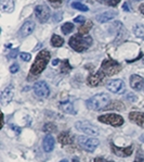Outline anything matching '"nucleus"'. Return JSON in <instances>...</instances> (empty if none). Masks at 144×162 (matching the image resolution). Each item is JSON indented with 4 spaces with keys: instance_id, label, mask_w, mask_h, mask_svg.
Segmentation results:
<instances>
[{
    "instance_id": "nucleus-4",
    "label": "nucleus",
    "mask_w": 144,
    "mask_h": 162,
    "mask_svg": "<svg viewBox=\"0 0 144 162\" xmlns=\"http://www.w3.org/2000/svg\"><path fill=\"white\" fill-rule=\"evenodd\" d=\"M100 71L105 74V76H113L121 71V65L113 59H105L102 62Z\"/></svg>"
},
{
    "instance_id": "nucleus-26",
    "label": "nucleus",
    "mask_w": 144,
    "mask_h": 162,
    "mask_svg": "<svg viewBox=\"0 0 144 162\" xmlns=\"http://www.w3.org/2000/svg\"><path fill=\"white\" fill-rule=\"evenodd\" d=\"M72 7L74 8V9H77V10H80V11H88L89 10V8H88L87 6H85L84 3L81 2H78V1H76V2H73L72 3Z\"/></svg>"
},
{
    "instance_id": "nucleus-28",
    "label": "nucleus",
    "mask_w": 144,
    "mask_h": 162,
    "mask_svg": "<svg viewBox=\"0 0 144 162\" xmlns=\"http://www.w3.org/2000/svg\"><path fill=\"white\" fill-rule=\"evenodd\" d=\"M42 130H44V132H55V130H57V126H55L54 124L48 123L44 125Z\"/></svg>"
},
{
    "instance_id": "nucleus-38",
    "label": "nucleus",
    "mask_w": 144,
    "mask_h": 162,
    "mask_svg": "<svg viewBox=\"0 0 144 162\" xmlns=\"http://www.w3.org/2000/svg\"><path fill=\"white\" fill-rule=\"evenodd\" d=\"M140 140H141L142 143H144V133L141 134V136H140Z\"/></svg>"
},
{
    "instance_id": "nucleus-7",
    "label": "nucleus",
    "mask_w": 144,
    "mask_h": 162,
    "mask_svg": "<svg viewBox=\"0 0 144 162\" xmlns=\"http://www.w3.org/2000/svg\"><path fill=\"white\" fill-rule=\"evenodd\" d=\"M78 143L80 145L82 149L87 150V151H94L99 146V139L97 137H87V136H79L78 137Z\"/></svg>"
},
{
    "instance_id": "nucleus-44",
    "label": "nucleus",
    "mask_w": 144,
    "mask_h": 162,
    "mask_svg": "<svg viewBox=\"0 0 144 162\" xmlns=\"http://www.w3.org/2000/svg\"><path fill=\"white\" fill-rule=\"evenodd\" d=\"M143 63H144V59H143Z\"/></svg>"
},
{
    "instance_id": "nucleus-2",
    "label": "nucleus",
    "mask_w": 144,
    "mask_h": 162,
    "mask_svg": "<svg viewBox=\"0 0 144 162\" xmlns=\"http://www.w3.org/2000/svg\"><path fill=\"white\" fill-rule=\"evenodd\" d=\"M111 103L110 96L106 94H97L92 96L86 101V106L88 109L92 111H99L102 109H106V107Z\"/></svg>"
},
{
    "instance_id": "nucleus-21",
    "label": "nucleus",
    "mask_w": 144,
    "mask_h": 162,
    "mask_svg": "<svg viewBox=\"0 0 144 162\" xmlns=\"http://www.w3.org/2000/svg\"><path fill=\"white\" fill-rule=\"evenodd\" d=\"M57 140L60 141L61 145H64V146H65V145H71V144H73L72 135L69 133H67V132H63V133L60 134Z\"/></svg>"
},
{
    "instance_id": "nucleus-30",
    "label": "nucleus",
    "mask_w": 144,
    "mask_h": 162,
    "mask_svg": "<svg viewBox=\"0 0 144 162\" xmlns=\"http://www.w3.org/2000/svg\"><path fill=\"white\" fill-rule=\"evenodd\" d=\"M105 4H107V6H111V7H115L116 4H118L119 1L120 0H102Z\"/></svg>"
},
{
    "instance_id": "nucleus-33",
    "label": "nucleus",
    "mask_w": 144,
    "mask_h": 162,
    "mask_svg": "<svg viewBox=\"0 0 144 162\" xmlns=\"http://www.w3.org/2000/svg\"><path fill=\"white\" fill-rule=\"evenodd\" d=\"M85 18H84V16H77V18H75V19H74V22L75 23H79V24H84V23H85Z\"/></svg>"
},
{
    "instance_id": "nucleus-14",
    "label": "nucleus",
    "mask_w": 144,
    "mask_h": 162,
    "mask_svg": "<svg viewBox=\"0 0 144 162\" xmlns=\"http://www.w3.org/2000/svg\"><path fill=\"white\" fill-rule=\"evenodd\" d=\"M34 31H35V23L33 21H26L22 25V27L20 29L19 35L24 38V37H27L31 34H33Z\"/></svg>"
},
{
    "instance_id": "nucleus-36",
    "label": "nucleus",
    "mask_w": 144,
    "mask_h": 162,
    "mask_svg": "<svg viewBox=\"0 0 144 162\" xmlns=\"http://www.w3.org/2000/svg\"><path fill=\"white\" fill-rule=\"evenodd\" d=\"M140 12H141L142 14H144V3L140 6Z\"/></svg>"
},
{
    "instance_id": "nucleus-43",
    "label": "nucleus",
    "mask_w": 144,
    "mask_h": 162,
    "mask_svg": "<svg viewBox=\"0 0 144 162\" xmlns=\"http://www.w3.org/2000/svg\"><path fill=\"white\" fill-rule=\"evenodd\" d=\"M74 161H75V162H77V159H76V158H75V159H74Z\"/></svg>"
},
{
    "instance_id": "nucleus-37",
    "label": "nucleus",
    "mask_w": 144,
    "mask_h": 162,
    "mask_svg": "<svg viewBox=\"0 0 144 162\" xmlns=\"http://www.w3.org/2000/svg\"><path fill=\"white\" fill-rule=\"evenodd\" d=\"M127 99H128V100H131V101H133V100L135 99V97H132V96L130 95V96H127Z\"/></svg>"
},
{
    "instance_id": "nucleus-29",
    "label": "nucleus",
    "mask_w": 144,
    "mask_h": 162,
    "mask_svg": "<svg viewBox=\"0 0 144 162\" xmlns=\"http://www.w3.org/2000/svg\"><path fill=\"white\" fill-rule=\"evenodd\" d=\"M17 54H19V48L12 49V50L10 51V54H8V59H15L17 57Z\"/></svg>"
},
{
    "instance_id": "nucleus-12",
    "label": "nucleus",
    "mask_w": 144,
    "mask_h": 162,
    "mask_svg": "<svg viewBox=\"0 0 144 162\" xmlns=\"http://www.w3.org/2000/svg\"><path fill=\"white\" fill-rule=\"evenodd\" d=\"M112 151L115 153L117 157H129L132 155V151H133V146H128L126 148H119L116 145L112 144Z\"/></svg>"
},
{
    "instance_id": "nucleus-6",
    "label": "nucleus",
    "mask_w": 144,
    "mask_h": 162,
    "mask_svg": "<svg viewBox=\"0 0 144 162\" xmlns=\"http://www.w3.org/2000/svg\"><path fill=\"white\" fill-rule=\"evenodd\" d=\"M97 120H99L101 123L108 124V125H112V126H115V127L121 126L122 124H124V122H125L121 115L116 114V113H107V114L100 115V117L97 118Z\"/></svg>"
},
{
    "instance_id": "nucleus-9",
    "label": "nucleus",
    "mask_w": 144,
    "mask_h": 162,
    "mask_svg": "<svg viewBox=\"0 0 144 162\" xmlns=\"http://www.w3.org/2000/svg\"><path fill=\"white\" fill-rule=\"evenodd\" d=\"M34 92L37 97L40 98H47L48 96L50 95V88L47 85V83L41 81V82L35 83L34 85Z\"/></svg>"
},
{
    "instance_id": "nucleus-5",
    "label": "nucleus",
    "mask_w": 144,
    "mask_h": 162,
    "mask_svg": "<svg viewBox=\"0 0 144 162\" xmlns=\"http://www.w3.org/2000/svg\"><path fill=\"white\" fill-rule=\"evenodd\" d=\"M75 127H76V130H79V132H81V133H84V134H86L87 136L97 137V135H99V128L88 121L76 122Z\"/></svg>"
},
{
    "instance_id": "nucleus-8",
    "label": "nucleus",
    "mask_w": 144,
    "mask_h": 162,
    "mask_svg": "<svg viewBox=\"0 0 144 162\" xmlns=\"http://www.w3.org/2000/svg\"><path fill=\"white\" fill-rule=\"evenodd\" d=\"M35 15L40 23L47 22L50 18V9L46 4H38L35 7Z\"/></svg>"
},
{
    "instance_id": "nucleus-13",
    "label": "nucleus",
    "mask_w": 144,
    "mask_h": 162,
    "mask_svg": "<svg viewBox=\"0 0 144 162\" xmlns=\"http://www.w3.org/2000/svg\"><path fill=\"white\" fill-rule=\"evenodd\" d=\"M130 86H131L132 89H135L137 92L139 90H142L144 87V78L140 75H137V74H133L130 76Z\"/></svg>"
},
{
    "instance_id": "nucleus-3",
    "label": "nucleus",
    "mask_w": 144,
    "mask_h": 162,
    "mask_svg": "<svg viewBox=\"0 0 144 162\" xmlns=\"http://www.w3.org/2000/svg\"><path fill=\"white\" fill-rule=\"evenodd\" d=\"M69 46L77 52H82L91 47L92 45V38L88 35H74L69 38Z\"/></svg>"
},
{
    "instance_id": "nucleus-32",
    "label": "nucleus",
    "mask_w": 144,
    "mask_h": 162,
    "mask_svg": "<svg viewBox=\"0 0 144 162\" xmlns=\"http://www.w3.org/2000/svg\"><path fill=\"white\" fill-rule=\"evenodd\" d=\"M20 70V65L17 63H14L11 65V67H10V72L11 73H16V72H19Z\"/></svg>"
},
{
    "instance_id": "nucleus-17",
    "label": "nucleus",
    "mask_w": 144,
    "mask_h": 162,
    "mask_svg": "<svg viewBox=\"0 0 144 162\" xmlns=\"http://www.w3.org/2000/svg\"><path fill=\"white\" fill-rule=\"evenodd\" d=\"M54 143H55V140H54V137L52 135H47V136L44 137V140H42V148L46 152H51L54 148Z\"/></svg>"
},
{
    "instance_id": "nucleus-42",
    "label": "nucleus",
    "mask_w": 144,
    "mask_h": 162,
    "mask_svg": "<svg viewBox=\"0 0 144 162\" xmlns=\"http://www.w3.org/2000/svg\"><path fill=\"white\" fill-rule=\"evenodd\" d=\"M60 162H68V160H66V159H64V160H61Z\"/></svg>"
},
{
    "instance_id": "nucleus-24",
    "label": "nucleus",
    "mask_w": 144,
    "mask_h": 162,
    "mask_svg": "<svg viewBox=\"0 0 144 162\" xmlns=\"http://www.w3.org/2000/svg\"><path fill=\"white\" fill-rule=\"evenodd\" d=\"M64 44V39L59 35H52L51 37V45L53 47H61Z\"/></svg>"
},
{
    "instance_id": "nucleus-31",
    "label": "nucleus",
    "mask_w": 144,
    "mask_h": 162,
    "mask_svg": "<svg viewBox=\"0 0 144 162\" xmlns=\"http://www.w3.org/2000/svg\"><path fill=\"white\" fill-rule=\"evenodd\" d=\"M20 57H21V59L23 61H29L31 59V54H28V52H22V54H20Z\"/></svg>"
},
{
    "instance_id": "nucleus-22",
    "label": "nucleus",
    "mask_w": 144,
    "mask_h": 162,
    "mask_svg": "<svg viewBox=\"0 0 144 162\" xmlns=\"http://www.w3.org/2000/svg\"><path fill=\"white\" fill-rule=\"evenodd\" d=\"M133 33L139 38L144 39V24H137L133 27Z\"/></svg>"
},
{
    "instance_id": "nucleus-15",
    "label": "nucleus",
    "mask_w": 144,
    "mask_h": 162,
    "mask_svg": "<svg viewBox=\"0 0 144 162\" xmlns=\"http://www.w3.org/2000/svg\"><path fill=\"white\" fill-rule=\"evenodd\" d=\"M13 95H14V89H13L12 86H9L2 90L1 92V96H0V100H1V105L6 106L8 105L13 98Z\"/></svg>"
},
{
    "instance_id": "nucleus-16",
    "label": "nucleus",
    "mask_w": 144,
    "mask_h": 162,
    "mask_svg": "<svg viewBox=\"0 0 144 162\" xmlns=\"http://www.w3.org/2000/svg\"><path fill=\"white\" fill-rule=\"evenodd\" d=\"M129 119L130 121L139 125L140 127L144 128V112L140 111H131L129 113Z\"/></svg>"
},
{
    "instance_id": "nucleus-11",
    "label": "nucleus",
    "mask_w": 144,
    "mask_h": 162,
    "mask_svg": "<svg viewBox=\"0 0 144 162\" xmlns=\"http://www.w3.org/2000/svg\"><path fill=\"white\" fill-rule=\"evenodd\" d=\"M105 74L102 72V71H99L95 74H91L90 76L87 78V84L91 87H95V86H99L101 83L103 82Z\"/></svg>"
},
{
    "instance_id": "nucleus-20",
    "label": "nucleus",
    "mask_w": 144,
    "mask_h": 162,
    "mask_svg": "<svg viewBox=\"0 0 144 162\" xmlns=\"http://www.w3.org/2000/svg\"><path fill=\"white\" fill-rule=\"evenodd\" d=\"M59 107H60V109H61L63 112H65V113H68V114H76V111L74 110L73 103L71 101H62V102H60Z\"/></svg>"
},
{
    "instance_id": "nucleus-41",
    "label": "nucleus",
    "mask_w": 144,
    "mask_h": 162,
    "mask_svg": "<svg viewBox=\"0 0 144 162\" xmlns=\"http://www.w3.org/2000/svg\"><path fill=\"white\" fill-rule=\"evenodd\" d=\"M51 2H59V1H62V0H49Z\"/></svg>"
},
{
    "instance_id": "nucleus-18",
    "label": "nucleus",
    "mask_w": 144,
    "mask_h": 162,
    "mask_svg": "<svg viewBox=\"0 0 144 162\" xmlns=\"http://www.w3.org/2000/svg\"><path fill=\"white\" fill-rule=\"evenodd\" d=\"M117 15V12L116 11H105V12L101 13L97 16V21L100 23H105L108 22L111 20H113L115 16Z\"/></svg>"
},
{
    "instance_id": "nucleus-23",
    "label": "nucleus",
    "mask_w": 144,
    "mask_h": 162,
    "mask_svg": "<svg viewBox=\"0 0 144 162\" xmlns=\"http://www.w3.org/2000/svg\"><path fill=\"white\" fill-rule=\"evenodd\" d=\"M91 27H92V22L91 21H88L87 23H84V25L79 27L78 34L79 35H87V33H89Z\"/></svg>"
},
{
    "instance_id": "nucleus-25",
    "label": "nucleus",
    "mask_w": 144,
    "mask_h": 162,
    "mask_svg": "<svg viewBox=\"0 0 144 162\" xmlns=\"http://www.w3.org/2000/svg\"><path fill=\"white\" fill-rule=\"evenodd\" d=\"M61 29H62V32L64 33L65 35H67V34H69V33L74 29V24H72V23H69V22H66L62 25Z\"/></svg>"
},
{
    "instance_id": "nucleus-35",
    "label": "nucleus",
    "mask_w": 144,
    "mask_h": 162,
    "mask_svg": "<svg viewBox=\"0 0 144 162\" xmlns=\"http://www.w3.org/2000/svg\"><path fill=\"white\" fill-rule=\"evenodd\" d=\"M133 162H144V158L142 156H139L138 158H137V159H135Z\"/></svg>"
},
{
    "instance_id": "nucleus-19",
    "label": "nucleus",
    "mask_w": 144,
    "mask_h": 162,
    "mask_svg": "<svg viewBox=\"0 0 144 162\" xmlns=\"http://www.w3.org/2000/svg\"><path fill=\"white\" fill-rule=\"evenodd\" d=\"M0 8L2 12H12L14 10V2L13 0H0Z\"/></svg>"
},
{
    "instance_id": "nucleus-10",
    "label": "nucleus",
    "mask_w": 144,
    "mask_h": 162,
    "mask_svg": "<svg viewBox=\"0 0 144 162\" xmlns=\"http://www.w3.org/2000/svg\"><path fill=\"white\" fill-rule=\"evenodd\" d=\"M106 88L111 92L114 94H121L125 90V83L124 81L116 78V80H111L106 83Z\"/></svg>"
},
{
    "instance_id": "nucleus-34",
    "label": "nucleus",
    "mask_w": 144,
    "mask_h": 162,
    "mask_svg": "<svg viewBox=\"0 0 144 162\" xmlns=\"http://www.w3.org/2000/svg\"><path fill=\"white\" fill-rule=\"evenodd\" d=\"M53 20L55 22H60L61 20H62V12H57L55 14L53 15Z\"/></svg>"
},
{
    "instance_id": "nucleus-45",
    "label": "nucleus",
    "mask_w": 144,
    "mask_h": 162,
    "mask_svg": "<svg viewBox=\"0 0 144 162\" xmlns=\"http://www.w3.org/2000/svg\"><path fill=\"white\" fill-rule=\"evenodd\" d=\"M111 162H112V161H111Z\"/></svg>"
},
{
    "instance_id": "nucleus-27",
    "label": "nucleus",
    "mask_w": 144,
    "mask_h": 162,
    "mask_svg": "<svg viewBox=\"0 0 144 162\" xmlns=\"http://www.w3.org/2000/svg\"><path fill=\"white\" fill-rule=\"evenodd\" d=\"M118 109V110H121V109H125V106L122 105L121 102L119 101H114L113 103H110L107 106L106 109Z\"/></svg>"
},
{
    "instance_id": "nucleus-1",
    "label": "nucleus",
    "mask_w": 144,
    "mask_h": 162,
    "mask_svg": "<svg viewBox=\"0 0 144 162\" xmlns=\"http://www.w3.org/2000/svg\"><path fill=\"white\" fill-rule=\"evenodd\" d=\"M49 61H50V52L48 50H41L35 59V62L31 65L29 74L37 77V75L44 72L47 64L49 63Z\"/></svg>"
},
{
    "instance_id": "nucleus-39",
    "label": "nucleus",
    "mask_w": 144,
    "mask_h": 162,
    "mask_svg": "<svg viewBox=\"0 0 144 162\" xmlns=\"http://www.w3.org/2000/svg\"><path fill=\"white\" fill-rule=\"evenodd\" d=\"M124 10H126V11H129L128 6H127V3H125V4H124Z\"/></svg>"
},
{
    "instance_id": "nucleus-40",
    "label": "nucleus",
    "mask_w": 144,
    "mask_h": 162,
    "mask_svg": "<svg viewBox=\"0 0 144 162\" xmlns=\"http://www.w3.org/2000/svg\"><path fill=\"white\" fill-rule=\"evenodd\" d=\"M57 63H59V60H54L53 62H52V64H53V65H57Z\"/></svg>"
}]
</instances>
